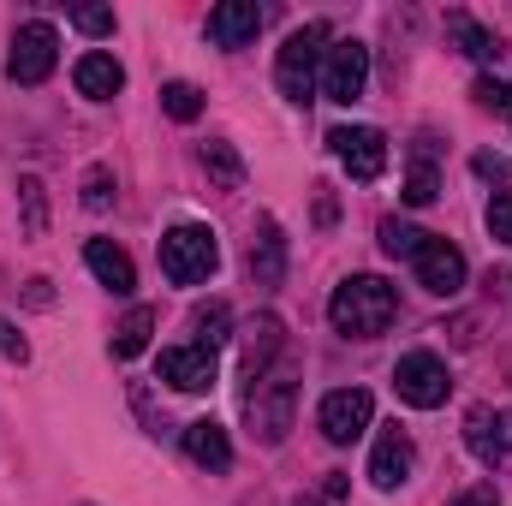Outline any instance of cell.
Segmentation results:
<instances>
[{
  "instance_id": "obj_20",
  "label": "cell",
  "mask_w": 512,
  "mask_h": 506,
  "mask_svg": "<svg viewBox=\"0 0 512 506\" xmlns=\"http://www.w3.org/2000/svg\"><path fill=\"white\" fill-rule=\"evenodd\" d=\"M435 191H441L435 149H429V143H417V149H411V173H405V203H411V209H423V203H435Z\"/></svg>"
},
{
  "instance_id": "obj_27",
  "label": "cell",
  "mask_w": 512,
  "mask_h": 506,
  "mask_svg": "<svg viewBox=\"0 0 512 506\" xmlns=\"http://www.w3.org/2000/svg\"><path fill=\"white\" fill-rule=\"evenodd\" d=\"M477 108L483 114H495V120H512V84H501V78H477Z\"/></svg>"
},
{
  "instance_id": "obj_1",
  "label": "cell",
  "mask_w": 512,
  "mask_h": 506,
  "mask_svg": "<svg viewBox=\"0 0 512 506\" xmlns=\"http://www.w3.org/2000/svg\"><path fill=\"white\" fill-rule=\"evenodd\" d=\"M393 316H399V292L387 286L382 274H352V280H340V292L328 298V322H334L346 340H376V334H387Z\"/></svg>"
},
{
  "instance_id": "obj_6",
  "label": "cell",
  "mask_w": 512,
  "mask_h": 506,
  "mask_svg": "<svg viewBox=\"0 0 512 506\" xmlns=\"http://www.w3.org/2000/svg\"><path fill=\"white\" fill-rule=\"evenodd\" d=\"M393 387H399V399H405V405L435 411V405H447L453 376H447V364H441L435 352H405V358L393 364Z\"/></svg>"
},
{
  "instance_id": "obj_10",
  "label": "cell",
  "mask_w": 512,
  "mask_h": 506,
  "mask_svg": "<svg viewBox=\"0 0 512 506\" xmlns=\"http://www.w3.org/2000/svg\"><path fill=\"white\" fill-rule=\"evenodd\" d=\"M411 262H417V286L435 292V298H453L465 286V256H459V245H447V239H423V251L411 256Z\"/></svg>"
},
{
  "instance_id": "obj_33",
  "label": "cell",
  "mask_w": 512,
  "mask_h": 506,
  "mask_svg": "<svg viewBox=\"0 0 512 506\" xmlns=\"http://www.w3.org/2000/svg\"><path fill=\"white\" fill-rule=\"evenodd\" d=\"M477 173H483V179H507V161H501V155H477Z\"/></svg>"
},
{
  "instance_id": "obj_12",
  "label": "cell",
  "mask_w": 512,
  "mask_h": 506,
  "mask_svg": "<svg viewBox=\"0 0 512 506\" xmlns=\"http://www.w3.org/2000/svg\"><path fill=\"white\" fill-rule=\"evenodd\" d=\"M256 30H262V6L256 0H221L209 12V42L215 48H251Z\"/></svg>"
},
{
  "instance_id": "obj_8",
  "label": "cell",
  "mask_w": 512,
  "mask_h": 506,
  "mask_svg": "<svg viewBox=\"0 0 512 506\" xmlns=\"http://www.w3.org/2000/svg\"><path fill=\"white\" fill-rule=\"evenodd\" d=\"M370 417H376L370 387H340V393H328L322 411H316V423H322V435H328L334 447H352V441L370 429Z\"/></svg>"
},
{
  "instance_id": "obj_7",
  "label": "cell",
  "mask_w": 512,
  "mask_h": 506,
  "mask_svg": "<svg viewBox=\"0 0 512 506\" xmlns=\"http://www.w3.org/2000/svg\"><path fill=\"white\" fill-rule=\"evenodd\" d=\"M54 60H60V36H54V24H24L18 36H12V54H6V72H12V84H42L48 72H54Z\"/></svg>"
},
{
  "instance_id": "obj_28",
  "label": "cell",
  "mask_w": 512,
  "mask_h": 506,
  "mask_svg": "<svg viewBox=\"0 0 512 506\" xmlns=\"http://www.w3.org/2000/svg\"><path fill=\"white\" fill-rule=\"evenodd\" d=\"M423 239H429V233H417V227H405V221H382V251L387 256H417Z\"/></svg>"
},
{
  "instance_id": "obj_21",
  "label": "cell",
  "mask_w": 512,
  "mask_h": 506,
  "mask_svg": "<svg viewBox=\"0 0 512 506\" xmlns=\"http://www.w3.org/2000/svg\"><path fill=\"white\" fill-rule=\"evenodd\" d=\"M149 334H155V310H149V304L126 310V322L114 328V358H137V352L149 346Z\"/></svg>"
},
{
  "instance_id": "obj_32",
  "label": "cell",
  "mask_w": 512,
  "mask_h": 506,
  "mask_svg": "<svg viewBox=\"0 0 512 506\" xmlns=\"http://www.w3.org/2000/svg\"><path fill=\"white\" fill-rule=\"evenodd\" d=\"M84 203H90V209H108V167H90V179H84Z\"/></svg>"
},
{
  "instance_id": "obj_11",
  "label": "cell",
  "mask_w": 512,
  "mask_h": 506,
  "mask_svg": "<svg viewBox=\"0 0 512 506\" xmlns=\"http://www.w3.org/2000/svg\"><path fill=\"white\" fill-rule=\"evenodd\" d=\"M161 381L179 393H209L215 387V352L209 346H167L161 352Z\"/></svg>"
},
{
  "instance_id": "obj_9",
  "label": "cell",
  "mask_w": 512,
  "mask_h": 506,
  "mask_svg": "<svg viewBox=\"0 0 512 506\" xmlns=\"http://www.w3.org/2000/svg\"><path fill=\"white\" fill-rule=\"evenodd\" d=\"M328 143H334V155H340V167L352 173V179H382L387 173V137L376 126H340L328 131Z\"/></svg>"
},
{
  "instance_id": "obj_13",
  "label": "cell",
  "mask_w": 512,
  "mask_h": 506,
  "mask_svg": "<svg viewBox=\"0 0 512 506\" xmlns=\"http://www.w3.org/2000/svg\"><path fill=\"white\" fill-rule=\"evenodd\" d=\"M465 441H471V453L483 459V465H501L512 459V411H471V423H465Z\"/></svg>"
},
{
  "instance_id": "obj_2",
  "label": "cell",
  "mask_w": 512,
  "mask_h": 506,
  "mask_svg": "<svg viewBox=\"0 0 512 506\" xmlns=\"http://www.w3.org/2000/svg\"><path fill=\"white\" fill-rule=\"evenodd\" d=\"M322 60H328V24H304L286 36L280 60H274V84L286 102H310L322 84Z\"/></svg>"
},
{
  "instance_id": "obj_19",
  "label": "cell",
  "mask_w": 512,
  "mask_h": 506,
  "mask_svg": "<svg viewBox=\"0 0 512 506\" xmlns=\"http://www.w3.org/2000/svg\"><path fill=\"white\" fill-rule=\"evenodd\" d=\"M280 346H286V328H280V316H262L251 328V346H245V376H268L274 370V358H280Z\"/></svg>"
},
{
  "instance_id": "obj_14",
  "label": "cell",
  "mask_w": 512,
  "mask_h": 506,
  "mask_svg": "<svg viewBox=\"0 0 512 506\" xmlns=\"http://www.w3.org/2000/svg\"><path fill=\"white\" fill-rule=\"evenodd\" d=\"M411 465H417L411 435H405V429H382V441H376V453H370V483H376V489H399V483L411 477Z\"/></svg>"
},
{
  "instance_id": "obj_15",
  "label": "cell",
  "mask_w": 512,
  "mask_h": 506,
  "mask_svg": "<svg viewBox=\"0 0 512 506\" xmlns=\"http://www.w3.org/2000/svg\"><path fill=\"white\" fill-rule=\"evenodd\" d=\"M280 274H286V239H280V221L262 215L251 239V280L256 286H280Z\"/></svg>"
},
{
  "instance_id": "obj_26",
  "label": "cell",
  "mask_w": 512,
  "mask_h": 506,
  "mask_svg": "<svg viewBox=\"0 0 512 506\" xmlns=\"http://www.w3.org/2000/svg\"><path fill=\"white\" fill-rule=\"evenodd\" d=\"M161 108H167L179 126H191V120L203 114V90H197V84H167V90H161Z\"/></svg>"
},
{
  "instance_id": "obj_34",
  "label": "cell",
  "mask_w": 512,
  "mask_h": 506,
  "mask_svg": "<svg viewBox=\"0 0 512 506\" xmlns=\"http://www.w3.org/2000/svg\"><path fill=\"white\" fill-rule=\"evenodd\" d=\"M459 506H495V495H489V489H477V495H465Z\"/></svg>"
},
{
  "instance_id": "obj_3",
  "label": "cell",
  "mask_w": 512,
  "mask_h": 506,
  "mask_svg": "<svg viewBox=\"0 0 512 506\" xmlns=\"http://www.w3.org/2000/svg\"><path fill=\"white\" fill-rule=\"evenodd\" d=\"M215 268H221V245H215L209 227L179 221L173 233H161V274H167L173 286H197V280H209Z\"/></svg>"
},
{
  "instance_id": "obj_31",
  "label": "cell",
  "mask_w": 512,
  "mask_h": 506,
  "mask_svg": "<svg viewBox=\"0 0 512 506\" xmlns=\"http://www.w3.org/2000/svg\"><path fill=\"white\" fill-rule=\"evenodd\" d=\"M0 358H12V364L30 358V346H24V334L12 328V316H0Z\"/></svg>"
},
{
  "instance_id": "obj_25",
  "label": "cell",
  "mask_w": 512,
  "mask_h": 506,
  "mask_svg": "<svg viewBox=\"0 0 512 506\" xmlns=\"http://www.w3.org/2000/svg\"><path fill=\"white\" fill-rule=\"evenodd\" d=\"M18 197H24V233H30V239H42V233H48V203H42V179H36V173H24V179H18Z\"/></svg>"
},
{
  "instance_id": "obj_24",
  "label": "cell",
  "mask_w": 512,
  "mask_h": 506,
  "mask_svg": "<svg viewBox=\"0 0 512 506\" xmlns=\"http://www.w3.org/2000/svg\"><path fill=\"white\" fill-rule=\"evenodd\" d=\"M191 328L203 334L197 346H209V352H215V346L227 340V328H233V310H227L221 298H215V304H197V310H191Z\"/></svg>"
},
{
  "instance_id": "obj_16",
  "label": "cell",
  "mask_w": 512,
  "mask_h": 506,
  "mask_svg": "<svg viewBox=\"0 0 512 506\" xmlns=\"http://www.w3.org/2000/svg\"><path fill=\"white\" fill-rule=\"evenodd\" d=\"M72 78H78V96H90V102H114L126 90V66L114 54H84Z\"/></svg>"
},
{
  "instance_id": "obj_35",
  "label": "cell",
  "mask_w": 512,
  "mask_h": 506,
  "mask_svg": "<svg viewBox=\"0 0 512 506\" xmlns=\"http://www.w3.org/2000/svg\"><path fill=\"white\" fill-rule=\"evenodd\" d=\"M292 506H322V501H310V495H304V501H292Z\"/></svg>"
},
{
  "instance_id": "obj_29",
  "label": "cell",
  "mask_w": 512,
  "mask_h": 506,
  "mask_svg": "<svg viewBox=\"0 0 512 506\" xmlns=\"http://www.w3.org/2000/svg\"><path fill=\"white\" fill-rule=\"evenodd\" d=\"M72 24H78L84 36H114V12H108V6H78Z\"/></svg>"
},
{
  "instance_id": "obj_30",
  "label": "cell",
  "mask_w": 512,
  "mask_h": 506,
  "mask_svg": "<svg viewBox=\"0 0 512 506\" xmlns=\"http://www.w3.org/2000/svg\"><path fill=\"white\" fill-rule=\"evenodd\" d=\"M489 233H495L501 245H512V191H501V197L489 203Z\"/></svg>"
},
{
  "instance_id": "obj_18",
  "label": "cell",
  "mask_w": 512,
  "mask_h": 506,
  "mask_svg": "<svg viewBox=\"0 0 512 506\" xmlns=\"http://www.w3.org/2000/svg\"><path fill=\"white\" fill-rule=\"evenodd\" d=\"M84 262H90V274H96L108 292H120V298L137 286V268H131V256L120 251L114 239H90V245H84Z\"/></svg>"
},
{
  "instance_id": "obj_23",
  "label": "cell",
  "mask_w": 512,
  "mask_h": 506,
  "mask_svg": "<svg viewBox=\"0 0 512 506\" xmlns=\"http://www.w3.org/2000/svg\"><path fill=\"white\" fill-rule=\"evenodd\" d=\"M203 167H209V179H215V185H227V191H239V185H245V161L233 155V143H203Z\"/></svg>"
},
{
  "instance_id": "obj_17",
  "label": "cell",
  "mask_w": 512,
  "mask_h": 506,
  "mask_svg": "<svg viewBox=\"0 0 512 506\" xmlns=\"http://www.w3.org/2000/svg\"><path fill=\"white\" fill-rule=\"evenodd\" d=\"M185 453H191L203 471H227V465H233V441H227V429H221L215 417L185 423Z\"/></svg>"
},
{
  "instance_id": "obj_22",
  "label": "cell",
  "mask_w": 512,
  "mask_h": 506,
  "mask_svg": "<svg viewBox=\"0 0 512 506\" xmlns=\"http://www.w3.org/2000/svg\"><path fill=\"white\" fill-rule=\"evenodd\" d=\"M447 30L465 42V54H471V60H501V36H495V30H483V24H471L465 12H459V18H447Z\"/></svg>"
},
{
  "instance_id": "obj_4",
  "label": "cell",
  "mask_w": 512,
  "mask_h": 506,
  "mask_svg": "<svg viewBox=\"0 0 512 506\" xmlns=\"http://www.w3.org/2000/svg\"><path fill=\"white\" fill-rule=\"evenodd\" d=\"M292 399H298V381L286 376V370H268V376H256L251 387H245V411H251L256 435H262L268 447L286 441V429H292Z\"/></svg>"
},
{
  "instance_id": "obj_5",
  "label": "cell",
  "mask_w": 512,
  "mask_h": 506,
  "mask_svg": "<svg viewBox=\"0 0 512 506\" xmlns=\"http://www.w3.org/2000/svg\"><path fill=\"white\" fill-rule=\"evenodd\" d=\"M364 90H370V48L358 36H340L328 48V60H322V96L340 102V108H352Z\"/></svg>"
}]
</instances>
